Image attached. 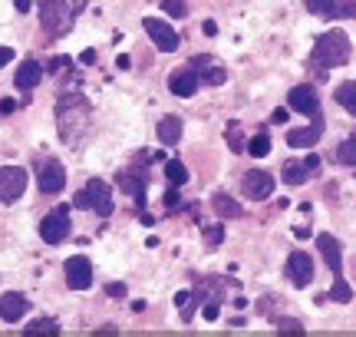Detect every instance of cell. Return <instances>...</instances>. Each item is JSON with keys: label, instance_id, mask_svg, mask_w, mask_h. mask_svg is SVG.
I'll return each mask as SVG.
<instances>
[{"label": "cell", "instance_id": "4316f807", "mask_svg": "<svg viewBox=\"0 0 356 337\" xmlns=\"http://www.w3.org/2000/svg\"><path fill=\"white\" fill-rule=\"evenodd\" d=\"M337 159H340L343 166L356 168V136H353V139H346V143H340V149H337Z\"/></svg>", "mask_w": 356, "mask_h": 337}, {"label": "cell", "instance_id": "f1b7e54d", "mask_svg": "<svg viewBox=\"0 0 356 337\" xmlns=\"http://www.w3.org/2000/svg\"><path fill=\"white\" fill-rule=\"evenodd\" d=\"M228 143H231L234 152H248V139L241 136V126H238V123H231L228 126Z\"/></svg>", "mask_w": 356, "mask_h": 337}, {"label": "cell", "instance_id": "484cf974", "mask_svg": "<svg viewBox=\"0 0 356 337\" xmlns=\"http://www.w3.org/2000/svg\"><path fill=\"white\" fill-rule=\"evenodd\" d=\"M24 334H50V337H56L60 334V327H56V321H50V318H37L30 327H24Z\"/></svg>", "mask_w": 356, "mask_h": 337}, {"label": "cell", "instance_id": "603a6c76", "mask_svg": "<svg viewBox=\"0 0 356 337\" xmlns=\"http://www.w3.org/2000/svg\"><path fill=\"white\" fill-rule=\"evenodd\" d=\"M159 143H165V146H175L178 139H181V119L178 116H165L162 123H159Z\"/></svg>", "mask_w": 356, "mask_h": 337}, {"label": "cell", "instance_id": "2e32d148", "mask_svg": "<svg viewBox=\"0 0 356 337\" xmlns=\"http://www.w3.org/2000/svg\"><path fill=\"white\" fill-rule=\"evenodd\" d=\"M188 70H195V73H198V79H202V83H208V86H221V83L228 79L225 66H215V63H211V56H195V60H188Z\"/></svg>", "mask_w": 356, "mask_h": 337}, {"label": "cell", "instance_id": "7a4b0ae2", "mask_svg": "<svg viewBox=\"0 0 356 337\" xmlns=\"http://www.w3.org/2000/svg\"><path fill=\"white\" fill-rule=\"evenodd\" d=\"M56 123H60V132H63L66 143H76L89 126V103L79 93L60 96V103H56Z\"/></svg>", "mask_w": 356, "mask_h": 337}, {"label": "cell", "instance_id": "f35d334b", "mask_svg": "<svg viewBox=\"0 0 356 337\" xmlns=\"http://www.w3.org/2000/svg\"><path fill=\"white\" fill-rule=\"evenodd\" d=\"M270 123H277V126H284V123H287V109H274V116H270Z\"/></svg>", "mask_w": 356, "mask_h": 337}, {"label": "cell", "instance_id": "30bf717a", "mask_svg": "<svg viewBox=\"0 0 356 337\" xmlns=\"http://www.w3.org/2000/svg\"><path fill=\"white\" fill-rule=\"evenodd\" d=\"M241 185H244V195L254 198V202H264V198L274 195V175L264 172V168H251V172L244 175Z\"/></svg>", "mask_w": 356, "mask_h": 337}, {"label": "cell", "instance_id": "60d3db41", "mask_svg": "<svg viewBox=\"0 0 356 337\" xmlns=\"http://www.w3.org/2000/svg\"><path fill=\"white\" fill-rule=\"evenodd\" d=\"M188 301H191V295H188V291H181V295L175 298V304L181 308V311H185V308H188Z\"/></svg>", "mask_w": 356, "mask_h": 337}, {"label": "cell", "instance_id": "8d00e7d4", "mask_svg": "<svg viewBox=\"0 0 356 337\" xmlns=\"http://www.w3.org/2000/svg\"><path fill=\"white\" fill-rule=\"evenodd\" d=\"M7 113H17V100H0V116Z\"/></svg>", "mask_w": 356, "mask_h": 337}, {"label": "cell", "instance_id": "e0dca14e", "mask_svg": "<svg viewBox=\"0 0 356 337\" xmlns=\"http://www.w3.org/2000/svg\"><path fill=\"white\" fill-rule=\"evenodd\" d=\"M198 86H202V79H198V73L195 70H178L175 77L168 79V90L175 93V96H181V100H188V96H195L198 93Z\"/></svg>", "mask_w": 356, "mask_h": 337}, {"label": "cell", "instance_id": "d4e9b609", "mask_svg": "<svg viewBox=\"0 0 356 337\" xmlns=\"http://www.w3.org/2000/svg\"><path fill=\"white\" fill-rule=\"evenodd\" d=\"M165 179L172 182V185H185V182H188V168L181 166L178 159H172V162H165Z\"/></svg>", "mask_w": 356, "mask_h": 337}, {"label": "cell", "instance_id": "277c9868", "mask_svg": "<svg viewBox=\"0 0 356 337\" xmlns=\"http://www.w3.org/2000/svg\"><path fill=\"white\" fill-rule=\"evenodd\" d=\"M73 205L76 208H92L96 215H113V185L102 179H89L83 189L76 192V198H73Z\"/></svg>", "mask_w": 356, "mask_h": 337}, {"label": "cell", "instance_id": "f546056e", "mask_svg": "<svg viewBox=\"0 0 356 337\" xmlns=\"http://www.w3.org/2000/svg\"><path fill=\"white\" fill-rule=\"evenodd\" d=\"M274 324H277L280 334H300L304 337V324H300V321H293V318H274Z\"/></svg>", "mask_w": 356, "mask_h": 337}, {"label": "cell", "instance_id": "44dd1931", "mask_svg": "<svg viewBox=\"0 0 356 337\" xmlns=\"http://www.w3.org/2000/svg\"><path fill=\"white\" fill-rule=\"evenodd\" d=\"M211 208L218 212V219H221V221H225V219H244V205H241V202H234V198H231V195H225V192H215Z\"/></svg>", "mask_w": 356, "mask_h": 337}, {"label": "cell", "instance_id": "83f0119b", "mask_svg": "<svg viewBox=\"0 0 356 337\" xmlns=\"http://www.w3.org/2000/svg\"><path fill=\"white\" fill-rule=\"evenodd\" d=\"M248 152H251V156H254V159H264L267 152H270V139H267L264 132H257L254 139L248 143Z\"/></svg>", "mask_w": 356, "mask_h": 337}, {"label": "cell", "instance_id": "9a60e30c", "mask_svg": "<svg viewBox=\"0 0 356 337\" xmlns=\"http://www.w3.org/2000/svg\"><path fill=\"white\" fill-rule=\"evenodd\" d=\"M320 136H323V116L317 113L307 130H291L287 132V146H293V149H310V146L320 143Z\"/></svg>", "mask_w": 356, "mask_h": 337}, {"label": "cell", "instance_id": "b9f144b4", "mask_svg": "<svg viewBox=\"0 0 356 337\" xmlns=\"http://www.w3.org/2000/svg\"><path fill=\"white\" fill-rule=\"evenodd\" d=\"M204 33H208V37H215V33H218V24H215V20H204Z\"/></svg>", "mask_w": 356, "mask_h": 337}, {"label": "cell", "instance_id": "9c48e42d", "mask_svg": "<svg viewBox=\"0 0 356 337\" xmlns=\"http://www.w3.org/2000/svg\"><path fill=\"white\" fill-rule=\"evenodd\" d=\"M142 26H145V33L152 37V43L162 53H175L178 50V43H181V40H178V33L165 24V20H159V17H145V20H142Z\"/></svg>", "mask_w": 356, "mask_h": 337}, {"label": "cell", "instance_id": "7bdbcfd3", "mask_svg": "<svg viewBox=\"0 0 356 337\" xmlns=\"http://www.w3.org/2000/svg\"><path fill=\"white\" fill-rule=\"evenodd\" d=\"M79 60H83V63H92V60H96V50H86L83 56H79Z\"/></svg>", "mask_w": 356, "mask_h": 337}, {"label": "cell", "instance_id": "836d02e7", "mask_svg": "<svg viewBox=\"0 0 356 337\" xmlns=\"http://www.w3.org/2000/svg\"><path fill=\"white\" fill-rule=\"evenodd\" d=\"M181 205V198H178V185H172L165 192V208H178Z\"/></svg>", "mask_w": 356, "mask_h": 337}, {"label": "cell", "instance_id": "74e56055", "mask_svg": "<svg viewBox=\"0 0 356 337\" xmlns=\"http://www.w3.org/2000/svg\"><path fill=\"white\" fill-rule=\"evenodd\" d=\"M13 63V47H0V66Z\"/></svg>", "mask_w": 356, "mask_h": 337}, {"label": "cell", "instance_id": "5b68a950", "mask_svg": "<svg viewBox=\"0 0 356 337\" xmlns=\"http://www.w3.org/2000/svg\"><path fill=\"white\" fill-rule=\"evenodd\" d=\"M37 17H40V24H43V30L53 33V37H60V33H66L73 26V7L66 0H40Z\"/></svg>", "mask_w": 356, "mask_h": 337}, {"label": "cell", "instance_id": "e575fe53", "mask_svg": "<svg viewBox=\"0 0 356 337\" xmlns=\"http://www.w3.org/2000/svg\"><path fill=\"white\" fill-rule=\"evenodd\" d=\"M66 66H70V56H53V60H50L53 73H60V70H66Z\"/></svg>", "mask_w": 356, "mask_h": 337}, {"label": "cell", "instance_id": "4fadbf2b", "mask_svg": "<svg viewBox=\"0 0 356 337\" xmlns=\"http://www.w3.org/2000/svg\"><path fill=\"white\" fill-rule=\"evenodd\" d=\"M287 278H291L293 288H307L314 281V261H310L307 251H293L287 258Z\"/></svg>", "mask_w": 356, "mask_h": 337}, {"label": "cell", "instance_id": "cb8c5ba5", "mask_svg": "<svg viewBox=\"0 0 356 337\" xmlns=\"http://www.w3.org/2000/svg\"><path fill=\"white\" fill-rule=\"evenodd\" d=\"M307 10L314 17H340L343 0H307Z\"/></svg>", "mask_w": 356, "mask_h": 337}, {"label": "cell", "instance_id": "ba28073f", "mask_svg": "<svg viewBox=\"0 0 356 337\" xmlns=\"http://www.w3.org/2000/svg\"><path fill=\"white\" fill-rule=\"evenodd\" d=\"M115 185H119L126 195H132V202L139 208H145V185H149L145 168H122V172L115 175Z\"/></svg>", "mask_w": 356, "mask_h": 337}, {"label": "cell", "instance_id": "ee69618b", "mask_svg": "<svg viewBox=\"0 0 356 337\" xmlns=\"http://www.w3.org/2000/svg\"><path fill=\"white\" fill-rule=\"evenodd\" d=\"M115 63H119V70H129V66H132V60H129V56H119Z\"/></svg>", "mask_w": 356, "mask_h": 337}, {"label": "cell", "instance_id": "4dcf8cb0", "mask_svg": "<svg viewBox=\"0 0 356 337\" xmlns=\"http://www.w3.org/2000/svg\"><path fill=\"white\" fill-rule=\"evenodd\" d=\"M221 242H225V228H221V221H218V225H208V228H204V245L218 248Z\"/></svg>", "mask_w": 356, "mask_h": 337}, {"label": "cell", "instance_id": "d6a6232c", "mask_svg": "<svg viewBox=\"0 0 356 337\" xmlns=\"http://www.w3.org/2000/svg\"><path fill=\"white\" fill-rule=\"evenodd\" d=\"M218 314H221L218 301H208V304L202 308V318H204V321H218Z\"/></svg>", "mask_w": 356, "mask_h": 337}, {"label": "cell", "instance_id": "7402d4cb", "mask_svg": "<svg viewBox=\"0 0 356 337\" xmlns=\"http://www.w3.org/2000/svg\"><path fill=\"white\" fill-rule=\"evenodd\" d=\"M333 100L343 106L350 116H356V79H346V83H340V86L333 90Z\"/></svg>", "mask_w": 356, "mask_h": 337}, {"label": "cell", "instance_id": "52a82bcc", "mask_svg": "<svg viewBox=\"0 0 356 337\" xmlns=\"http://www.w3.org/2000/svg\"><path fill=\"white\" fill-rule=\"evenodd\" d=\"M26 192V172L17 166H3L0 168V202L13 205L20 195Z\"/></svg>", "mask_w": 356, "mask_h": 337}, {"label": "cell", "instance_id": "5bb4252c", "mask_svg": "<svg viewBox=\"0 0 356 337\" xmlns=\"http://www.w3.org/2000/svg\"><path fill=\"white\" fill-rule=\"evenodd\" d=\"M291 109H297L300 116H317L320 113V96L314 86H293L291 96H287Z\"/></svg>", "mask_w": 356, "mask_h": 337}, {"label": "cell", "instance_id": "f6af8a7d", "mask_svg": "<svg viewBox=\"0 0 356 337\" xmlns=\"http://www.w3.org/2000/svg\"><path fill=\"white\" fill-rule=\"evenodd\" d=\"M86 3H89V0H73V13H76V10H83Z\"/></svg>", "mask_w": 356, "mask_h": 337}, {"label": "cell", "instance_id": "ac0fdd59", "mask_svg": "<svg viewBox=\"0 0 356 337\" xmlns=\"http://www.w3.org/2000/svg\"><path fill=\"white\" fill-rule=\"evenodd\" d=\"M317 168H320L317 156H307L304 162H287V166H284V182H287V185H300V182H307Z\"/></svg>", "mask_w": 356, "mask_h": 337}, {"label": "cell", "instance_id": "ab89813d", "mask_svg": "<svg viewBox=\"0 0 356 337\" xmlns=\"http://www.w3.org/2000/svg\"><path fill=\"white\" fill-rule=\"evenodd\" d=\"M13 7H17V13H26L33 7V0H13Z\"/></svg>", "mask_w": 356, "mask_h": 337}, {"label": "cell", "instance_id": "1f68e13d", "mask_svg": "<svg viewBox=\"0 0 356 337\" xmlns=\"http://www.w3.org/2000/svg\"><path fill=\"white\" fill-rule=\"evenodd\" d=\"M162 10L168 13V17H172V20H181V17H185V0H165V3H162Z\"/></svg>", "mask_w": 356, "mask_h": 337}, {"label": "cell", "instance_id": "ffe728a7", "mask_svg": "<svg viewBox=\"0 0 356 337\" xmlns=\"http://www.w3.org/2000/svg\"><path fill=\"white\" fill-rule=\"evenodd\" d=\"M40 77H43V66L37 60H24V63L17 66V73H13V86L17 90H33L40 83Z\"/></svg>", "mask_w": 356, "mask_h": 337}, {"label": "cell", "instance_id": "6da1fadb", "mask_svg": "<svg viewBox=\"0 0 356 337\" xmlns=\"http://www.w3.org/2000/svg\"><path fill=\"white\" fill-rule=\"evenodd\" d=\"M317 248L320 255H323V261L330 265L333 272V288L327 291V295H320V304H327V301H337V304H350L353 301V288L346 285L343 278V248H340V242L333 238V235H317Z\"/></svg>", "mask_w": 356, "mask_h": 337}, {"label": "cell", "instance_id": "8992f818", "mask_svg": "<svg viewBox=\"0 0 356 337\" xmlns=\"http://www.w3.org/2000/svg\"><path fill=\"white\" fill-rule=\"evenodd\" d=\"M40 238H43L47 245H60L63 238H70V208L66 205L53 208L50 215L40 221Z\"/></svg>", "mask_w": 356, "mask_h": 337}, {"label": "cell", "instance_id": "d590c367", "mask_svg": "<svg viewBox=\"0 0 356 337\" xmlns=\"http://www.w3.org/2000/svg\"><path fill=\"white\" fill-rule=\"evenodd\" d=\"M106 295H109V298H126V285H115L113 281V285L106 288Z\"/></svg>", "mask_w": 356, "mask_h": 337}, {"label": "cell", "instance_id": "d6986e66", "mask_svg": "<svg viewBox=\"0 0 356 337\" xmlns=\"http://www.w3.org/2000/svg\"><path fill=\"white\" fill-rule=\"evenodd\" d=\"M30 311V301L24 298V295H17V291H10V295H3L0 298V318L7 321V324H13V321H20L24 314Z\"/></svg>", "mask_w": 356, "mask_h": 337}, {"label": "cell", "instance_id": "3957f363", "mask_svg": "<svg viewBox=\"0 0 356 337\" xmlns=\"http://www.w3.org/2000/svg\"><path fill=\"white\" fill-rule=\"evenodd\" d=\"M350 50H353V43H350V37H346L343 30H327V33L317 37L310 60H314L320 70H337V66H343L346 60H350Z\"/></svg>", "mask_w": 356, "mask_h": 337}, {"label": "cell", "instance_id": "7c38bea8", "mask_svg": "<svg viewBox=\"0 0 356 337\" xmlns=\"http://www.w3.org/2000/svg\"><path fill=\"white\" fill-rule=\"evenodd\" d=\"M63 182H66V172L56 159H50V162H43V166L37 168V185H40V192L43 195L63 192Z\"/></svg>", "mask_w": 356, "mask_h": 337}, {"label": "cell", "instance_id": "8fae6325", "mask_svg": "<svg viewBox=\"0 0 356 337\" xmlns=\"http://www.w3.org/2000/svg\"><path fill=\"white\" fill-rule=\"evenodd\" d=\"M66 285L73 288V291H86L92 285V265H89L86 255H73V258L66 261Z\"/></svg>", "mask_w": 356, "mask_h": 337}]
</instances>
